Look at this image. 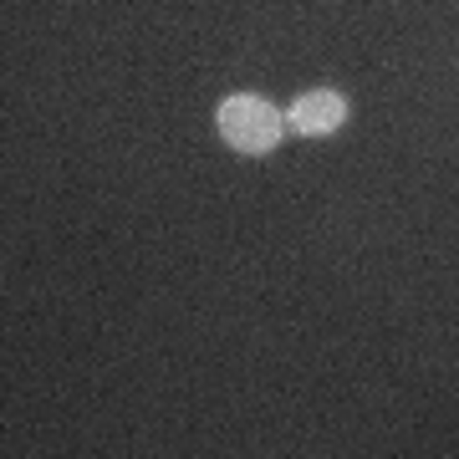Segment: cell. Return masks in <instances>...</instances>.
<instances>
[{
    "label": "cell",
    "instance_id": "obj_1",
    "mask_svg": "<svg viewBox=\"0 0 459 459\" xmlns=\"http://www.w3.org/2000/svg\"><path fill=\"white\" fill-rule=\"evenodd\" d=\"M214 123H220V138H225L235 153H271V148L281 143V133H286V117H281L265 98H255V92L225 98Z\"/></svg>",
    "mask_w": 459,
    "mask_h": 459
},
{
    "label": "cell",
    "instance_id": "obj_2",
    "mask_svg": "<svg viewBox=\"0 0 459 459\" xmlns=\"http://www.w3.org/2000/svg\"><path fill=\"white\" fill-rule=\"evenodd\" d=\"M347 123V98L342 92H327V87H316V92H301L291 102V113H286V128H296L301 138H327Z\"/></svg>",
    "mask_w": 459,
    "mask_h": 459
}]
</instances>
